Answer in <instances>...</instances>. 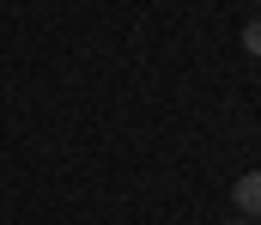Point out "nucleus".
<instances>
[{"label": "nucleus", "mask_w": 261, "mask_h": 225, "mask_svg": "<svg viewBox=\"0 0 261 225\" xmlns=\"http://www.w3.org/2000/svg\"><path fill=\"white\" fill-rule=\"evenodd\" d=\"M231 201H237V213H243V225H249V219H261V170H249V177H237Z\"/></svg>", "instance_id": "1"}, {"label": "nucleus", "mask_w": 261, "mask_h": 225, "mask_svg": "<svg viewBox=\"0 0 261 225\" xmlns=\"http://www.w3.org/2000/svg\"><path fill=\"white\" fill-rule=\"evenodd\" d=\"M243 49H249V55H261V18H249V24H243Z\"/></svg>", "instance_id": "2"}, {"label": "nucleus", "mask_w": 261, "mask_h": 225, "mask_svg": "<svg viewBox=\"0 0 261 225\" xmlns=\"http://www.w3.org/2000/svg\"><path fill=\"white\" fill-rule=\"evenodd\" d=\"M231 225H243V219H231Z\"/></svg>", "instance_id": "3"}, {"label": "nucleus", "mask_w": 261, "mask_h": 225, "mask_svg": "<svg viewBox=\"0 0 261 225\" xmlns=\"http://www.w3.org/2000/svg\"><path fill=\"white\" fill-rule=\"evenodd\" d=\"M249 225H261V219H249Z\"/></svg>", "instance_id": "4"}]
</instances>
